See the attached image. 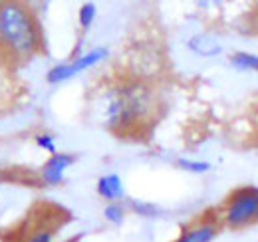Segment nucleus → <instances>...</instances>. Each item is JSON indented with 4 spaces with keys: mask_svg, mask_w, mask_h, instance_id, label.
I'll return each mask as SVG.
<instances>
[{
    "mask_svg": "<svg viewBox=\"0 0 258 242\" xmlns=\"http://www.w3.org/2000/svg\"><path fill=\"white\" fill-rule=\"evenodd\" d=\"M99 103L103 123L117 133H125L149 117L155 101L153 93L145 84L127 82L109 88Z\"/></svg>",
    "mask_w": 258,
    "mask_h": 242,
    "instance_id": "obj_1",
    "label": "nucleus"
},
{
    "mask_svg": "<svg viewBox=\"0 0 258 242\" xmlns=\"http://www.w3.org/2000/svg\"><path fill=\"white\" fill-rule=\"evenodd\" d=\"M252 220H258V189L240 187L226 199L223 222L230 228H242Z\"/></svg>",
    "mask_w": 258,
    "mask_h": 242,
    "instance_id": "obj_3",
    "label": "nucleus"
},
{
    "mask_svg": "<svg viewBox=\"0 0 258 242\" xmlns=\"http://www.w3.org/2000/svg\"><path fill=\"white\" fill-rule=\"evenodd\" d=\"M22 242H54V232L48 228H40V230H34L32 234L26 236Z\"/></svg>",
    "mask_w": 258,
    "mask_h": 242,
    "instance_id": "obj_15",
    "label": "nucleus"
},
{
    "mask_svg": "<svg viewBox=\"0 0 258 242\" xmlns=\"http://www.w3.org/2000/svg\"><path fill=\"white\" fill-rule=\"evenodd\" d=\"M34 143H36L42 151L50 153V155L58 153L56 139H54V135H52V133H48V131H40V133H36V135H34Z\"/></svg>",
    "mask_w": 258,
    "mask_h": 242,
    "instance_id": "obj_14",
    "label": "nucleus"
},
{
    "mask_svg": "<svg viewBox=\"0 0 258 242\" xmlns=\"http://www.w3.org/2000/svg\"><path fill=\"white\" fill-rule=\"evenodd\" d=\"M129 209L139 214V216H145V218H155L159 216V207L153 205V203H145V201H129Z\"/></svg>",
    "mask_w": 258,
    "mask_h": 242,
    "instance_id": "obj_12",
    "label": "nucleus"
},
{
    "mask_svg": "<svg viewBox=\"0 0 258 242\" xmlns=\"http://www.w3.org/2000/svg\"><path fill=\"white\" fill-rule=\"evenodd\" d=\"M187 46L193 54L201 56V58H213V56H219L223 52L221 42L215 36H209V34H197L187 42Z\"/></svg>",
    "mask_w": 258,
    "mask_h": 242,
    "instance_id": "obj_7",
    "label": "nucleus"
},
{
    "mask_svg": "<svg viewBox=\"0 0 258 242\" xmlns=\"http://www.w3.org/2000/svg\"><path fill=\"white\" fill-rule=\"evenodd\" d=\"M103 218L111 224H121L125 220V207L121 203H107L103 209Z\"/></svg>",
    "mask_w": 258,
    "mask_h": 242,
    "instance_id": "obj_11",
    "label": "nucleus"
},
{
    "mask_svg": "<svg viewBox=\"0 0 258 242\" xmlns=\"http://www.w3.org/2000/svg\"><path fill=\"white\" fill-rule=\"evenodd\" d=\"M96 16H97V6L94 2H84L80 12H78V20H80V26L82 30H90L92 24L96 22Z\"/></svg>",
    "mask_w": 258,
    "mask_h": 242,
    "instance_id": "obj_10",
    "label": "nucleus"
},
{
    "mask_svg": "<svg viewBox=\"0 0 258 242\" xmlns=\"http://www.w3.org/2000/svg\"><path fill=\"white\" fill-rule=\"evenodd\" d=\"M230 64L236 70H250L258 72V56L256 54H248V52H236L230 56Z\"/></svg>",
    "mask_w": 258,
    "mask_h": 242,
    "instance_id": "obj_9",
    "label": "nucleus"
},
{
    "mask_svg": "<svg viewBox=\"0 0 258 242\" xmlns=\"http://www.w3.org/2000/svg\"><path fill=\"white\" fill-rule=\"evenodd\" d=\"M74 165V155L70 153H54L48 157V161L40 167V181L48 187L62 185L66 179V171Z\"/></svg>",
    "mask_w": 258,
    "mask_h": 242,
    "instance_id": "obj_4",
    "label": "nucleus"
},
{
    "mask_svg": "<svg viewBox=\"0 0 258 242\" xmlns=\"http://www.w3.org/2000/svg\"><path fill=\"white\" fill-rule=\"evenodd\" d=\"M0 183H2V173H0Z\"/></svg>",
    "mask_w": 258,
    "mask_h": 242,
    "instance_id": "obj_16",
    "label": "nucleus"
},
{
    "mask_svg": "<svg viewBox=\"0 0 258 242\" xmlns=\"http://www.w3.org/2000/svg\"><path fill=\"white\" fill-rule=\"evenodd\" d=\"M219 234V220L211 216H201L193 224L185 226L173 242H213Z\"/></svg>",
    "mask_w": 258,
    "mask_h": 242,
    "instance_id": "obj_5",
    "label": "nucleus"
},
{
    "mask_svg": "<svg viewBox=\"0 0 258 242\" xmlns=\"http://www.w3.org/2000/svg\"><path fill=\"white\" fill-rule=\"evenodd\" d=\"M177 167L183 169V171H189V173H207V171H211V163L209 161H195V159H187V157L177 159Z\"/></svg>",
    "mask_w": 258,
    "mask_h": 242,
    "instance_id": "obj_13",
    "label": "nucleus"
},
{
    "mask_svg": "<svg viewBox=\"0 0 258 242\" xmlns=\"http://www.w3.org/2000/svg\"><path fill=\"white\" fill-rule=\"evenodd\" d=\"M97 195L107 203H119L125 197V187L119 175L109 173L97 179Z\"/></svg>",
    "mask_w": 258,
    "mask_h": 242,
    "instance_id": "obj_6",
    "label": "nucleus"
},
{
    "mask_svg": "<svg viewBox=\"0 0 258 242\" xmlns=\"http://www.w3.org/2000/svg\"><path fill=\"white\" fill-rule=\"evenodd\" d=\"M40 26L32 8L22 2H0V44L14 58H30L40 48Z\"/></svg>",
    "mask_w": 258,
    "mask_h": 242,
    "instance_id": "obj_2",
    "label": "nucleus"
},
{
    "mask_svg": "<svg viewBox=\"0 0 258 242\" xmlns=\"http://www.w3.org/2000/svg\"><path fill=\"white\" fill-rule=\"evenodd\" d=\"M107 56H109V50H107L105 46H97V48H92V50L84 52L82 56L74 58V60L68 62V64H70L72 74L78 76V74H82V72H86V70H90V68L97 66L99 62H103Z\"/></svg>",
    "mask_w": 258,
    "mask_h": 242,
    "instance_id": "obj_8",
    "label": "nucleus"
}]
</instances>
